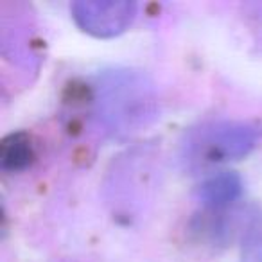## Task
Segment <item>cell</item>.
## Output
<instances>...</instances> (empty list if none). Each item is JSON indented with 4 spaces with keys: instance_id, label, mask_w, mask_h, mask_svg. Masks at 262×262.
<instances>
[{
    "instance_id": "cell-4",
    "label": "cell",
    "mask_w": 262,
    "mask_h": 262,
    "mask_svg": "<svg viewBox=\"0 0 262 262\" xmlns=\"http://www.w3.org/2000/svg\"><path fill=\"white\" fill-rule=\"evenodd\" d=\"M243 194V180L232 171H225L203 180L198 185L196 196L205 207L221 210L235 203Z\"/></svg>"
},
{
    "instance_id": "cell-3",
    "label": "cell",
    "mask_w": 262,
    "mask_h": 262,
    "mask_svg": "<svg viewBox=\"0 0 262 262\" xmlns=\"http://www.w3.org/2000/svg\"><path fill=\"white\" fill-rule=\"evenodd\" d=\"M74 22L95 38H113L127 31L137 16L129 0H79L70 6Z\"/></svg>"
},
{
    "instance_id": "cell-5",
    "label": "cell",
    "mask_w": 262,
    "mask_h": 262,
    "mask_svg": "<svg viewBox=\"0 0 262 262\" xmlns=\"http://www.w3.org/2000/svg\"><path fill=\"white\" fill-rule=\"evenodd\" d=\"M34 147L26 133H11L0 146V169L4 172H22L34 162Z\"/></svg>"
},
{
    "instance_id": "cell-2",
    "label": "cell",
    "mask_w": 262,
    "mask_h": 262,
    "mask_svg": "<svg viewBox=\"0 0 262 262\" xmlns=\"http://www.w3.org/2000/svg\"><path fill=\"white\" fill-rule=\"evenodd\" d=\"M260 140L255 124L223 120L201 127L189 142V153L203 164H226L248 157Z\"/></svg>"
},
{
    "instance_id": "cell-1",
    "label": "cell",
    "mask_w": 262,
    "mask_h": 262,
    "mask_svg": "<svg viewBox=\"0 0 262 262\" xmlns=\"http://www.w3.org/2000/svg\"><path fill=\"white\" fill-rule=\"evenodd\" d=\"M94 110L113 135H131L147 127L158 113L155 84L140 70H104L94 83Z\"/></svg>"
},
{
    "instance_id": "cell-6",
    "label": "cell",
    "mask_w": 262,
    "mask_h": 262,
    "mask_svg": "<svg viewBox=\"0 0 262 262\" xmlns=\"http://www.w3.org/2000/svg\"><path fill=\"white\" fill-rule=\"evenodd\" d=\"M241 262H262V214L253 215L244 230Z\"/></svg>"
}]
</instances>
